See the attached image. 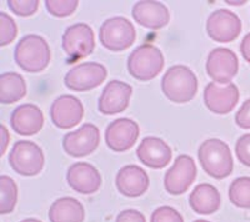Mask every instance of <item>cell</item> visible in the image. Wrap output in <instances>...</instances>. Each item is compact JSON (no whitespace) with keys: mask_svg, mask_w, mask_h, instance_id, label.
<instances>
[{"mask_svg":"<svg viewBox=\"0 0 250 222\" xmlns=\"http://www.w3.org/2000/svg\"><path fill=\"white\" fill-rule=\"evenodd\" d=\"M15 63L28 73H40L50 64V46L43 37L29 34L19 40L14 50Z\"/></svg>","mask_w":250,"mask_h":222,"instance_id":"obj_1","label":"cell"},{"mask_svg":"<svg viewBox=\"0 0 250 222\" xmlns=\"http://www.w3.org/2000/svg\"><path fill=\"white\" fill-rule=\"evenodd\" d=\"M198 157L203 170L214 179H225L233 172L234 161L230 148L222 140H205L200 144Z\"/></svg>","mask_w":250,"mask_h":222,"instance_id":"obj_2","label":"cell"},{"mask_svg":"<svg viewBox=\"0 0 250 222\" xmlns=\"http://www.w3.org/2000/svg\"><path fill=\"white\" fill-rule=\"evenodd\" d=\"M162 92L165 97L173 103H189L198 92L196 75L188 66H171L162 79Z\"/></svg>","mask_w":250,"mask_h":222,"instance_id":"obj_3","label":"cell"},{"mask_svg":"<svg viewBox=\"0 0 250 222\" xmlns=\"http://www.w3.org/2000/svg\"><path fill=\"white\" fill-rule=\"evenodd\" d=\"M164 68V56L156 46L150 44L138 46L128 59V70L134 79L149 81L155 79Z\"/></svg>","mask_w":250,"mask_h":222,"instance_id":"obj_4","label":"cell"},{"mask_svg":"<svg viewBox=\"0 0 250 222\" xmlns=\"http://www.w3.org/2000/svg\"><path fill=\"white\" fill-rule=\"evenodd\" d=\"M9 164L21 176H35L43 170L45 157L43 150L37 144L28 140H20L10 150Z\"/></svg>","mask_w":250,"mask_h":222,"instance_id":"obj_5","label":"cell"},{"mask_svg":"<svg viewBox=\"0 0 250 222\" xmlns=\"http://www.w3.org/2000/svg\"><path fill=\"white\" fill-rule=\"evenodd\" d=\"M135 37H137L135 28L124 17L110 18L100 26V44L111 52L126 50L133 45Z\"/></svg>","mask_w":250,"mask_h":222,"instance_id":"obj_6","label":"cell"},{"mask_svg":"<svg viewBox=\"0 0 250 222\" xmlns=\"http://www.w3.org/2000/svg\"><path fill=\"white\" fill-rule=\"evenodd\" d=\"M62 46L71 61L84 59L90 55L95 48L93 29L84 23L69 26L62 34Z\"/></svg>","mask_w":250,"mask_h":222,"instance_id":"obj_7","label":"cell"},{"mask_svg":"<svg viewBox=\"0 0 250 222\" xmlns=\"http://www.w3.org/2000/svg\"><path fill=\"white\" fill-rule=\"evenodd\" d=\"M196 177V165L191 156L180 155L164 176V187L170 195L185 194Z\"/></svg>","mask_w":250,"mask_h":222,"instance_id":"obj_8","label":"cell"},{"mask_svg":"<svg viewBox=\"0 0 250 222\" xmlns=\"http://www.w3.org/2000/svg\"><path fill=\"white\" fill-rule=\"evenodd\" d=\"M242 32V20L235 13L219 9L211 13L207 20V33L216 43H230Z\"/></svg>","mask_w":250,"mask_h":222,"instance_id":"obj_9","label":"cell"},{"mask_svg":"<svg viewBox=\"0 0 250 222\" xmlns=\"http://www.w3.org/2000/svg\"><path fill=\"white\" fill-rule=\"evenodd\" d=\"M108 76L105 66L98 63H84L70 69L65 75V86L73 92H88L98 88Z\"/></svg>","mask_w":250,"mask_h":222,"instance_id":"obj_10","label":"cell"},{"mask_svg":"<svg viewBox=\"0 0 250 222\" xmlns=\"http://www.w3.org/2000/svg\"><path fill=\"white\" fill-rule=\"evenodd\" d=\"M238 70V56L230 49L216 48L208 55L207 73L215 83L229 84L236 76Z\"/></svg>","mask_w":250,"mask_h":222,"instance_id":"obj_11","label":"cell"},{"mask_svg":"<svg viewBox=\"0 0 250 222\" xmlns=\"http://www.w3.org/2000/svg\"><path fill=\"white\" fill-rule=\"evenodd\" d=\"M100 143L99 129L94 124H84L78 130L71 131L62 139V148L73 157H84L93 154Z\"/></svg>","mask_w":250,"mask_h":222,"instance_id":"obj_12","label":"cell"},{"mask_svg":"<svg viewBox=\"0 0 250 222\" xmlns=\"http://www.w3.org/2000/svg\"><path fill=\"white\" fill-rule=\"evenodd\" d=\"M140 129L134 120L120 117L109 124L105 130V141L110 150L124 152L133 148L139 137Z\"/></svg>","mask_w":250,"mask_h":222,"instance_id":"obj_13","label":"cell"},{"mask_svg":"<svg viewBox=\"0 0 250 222\" xmlns=\"http://www.w3.org/2000/svg\"><path fill=\"white\" fill-rule=\"evenodd\" d=\"M239 101V89L235 84L219 85L208 84L204 89V104L211 112L218 115L229 114Z\"/></svg>","mask_w":250,"mask_h":222,"instance_id":"obj_14","label":"cell"},{"mask_svg":"<svg viewBox=\"0 0 250 222\" xmlns=\"http://www.w3.org/2000/svg\"><path fill=\"white\" fill-rule=\"evenodd\" d=\"M84 106L73 95H62L50 106L51 123L59 129H70L82 121Z\"/></svg>","mask_w":250,"mask_h":222,"instance_id":"obj_15","label":"cell"},{"mask_svg":"<svg viewBox=\"0 0 250 222\" xmlns=\"http://www.w3.org/2000/svg\"><path fill=\"white\" fill-rule=\"evenodd\" d=\"M133 88L119 80H111L103 89L99 97L98 109L104 115H115L126 110L130 103Z\"/></svg>","mask_w":250,"mask_h":222,"instance_id":"obj_16","label":"cell"},{"mask_svg":"<svg viewBox=\"0 0 250 222\" xmlns=\"http://www.w3.org/2000/svg\"><path fill=\"white\" fill-rule=\"evenodd\" d=\"M134 20L143 28L158 30L167 26L170 21V13L164 4L151 0L138 1L131 10Z\"/></svg>","mask_w":250,"mask_h":222,"instance_id":"obj_17","label":"cell"},{"mask_svg":"<svg viewBox=\"0 0 250 222\" xmlns=\"http://www.w3.org/2000/svg\"><path fill=\"white\" fill-rule=\"evenodd\" d=\"M66 180L71 188L79 194H95L102 186L99 171L88 163H75L68 168Z\"/></svg>","mask_w":250,"mask_h":222,"instance_id":"obj_18","label":"cell"},{"mask_svg":"<svg viewBox=\"0 0 250 222\" xmlns=\"http://www.w3.org/2000/svg\"><path fill=\"white\" fill-rule=\"evenodd\" d=\"M149 180L146 171L137 165H126L118 171L115 185L120 194L126 197H139L149 188Z\"/></svg>","mask_w":250,"mask_h":222,"instance_id":"obj_19","label":"cell"},{"mask_svg":"<svg viewBox=\"0 0 250 222\" xmlns=\"http://www.w3.org/2000/svg\"><path fill=\"white\" fill-rule=\"evenodd\" d=\"M13 131L23 136L38 134L44 126V115L34 104H23L14 109L10 115Z\"/></svg>","mask_w":250,"mask_h":222,"instance_id":"obj_20","label":"cell"},{"mask_svg":"<svg viewBox=\"0 0 250 222\" xmlns=\"http://www.w3.org/2000/svg\"><path fill=\"white\" fill-rule=\"evenodd\" d=\"M171 155L170 146L159 137H145L137 148V156L140 163L150 168H163L168 166Z\"/></svg>","mask_w":250,"mask_h":222,"instance_id":"obj_21","label":"cell"},{"mask_svg":"<svg viewBox=\"0 0 250 222\" xmlns=\"http://www.w3.org/2000/svg\"><path fill=\"white\" fill-rule=\"evenodd\" d=\"M189 204L194 212L200 215L215 214L222 205V197L210 184H200L191 191Z\"/></svg>","mask_w":250,"mask_h":222,"instance_id":"obj_22","label":"cell"},{"mask_svg":"<svg viewBox=\"0 0 250 222\" xmlns=\"http://www.w3.org/2000/svg\"><path fill=\"white\" fill-rule=\"evenodd\" d=\"M84 207L74 197H60L49 210L50 222H84Z\"/></svg>","mask_w":250,"mask_h":222,"instance_id":"obj_23","label":"cell"},{"mask_svg":"<svg viewBox=\"0 0 250 222\" xmlns=\"http://www.w3.org/2000/svg\"><path fill=\"white\" fill-rule=\"evenodd\" d=\"M26 95L25 79L18 73H4L0 76V103L14 104Z\"/></svg>","mask_w":250,"mask_h":222,"instance_id":"obj_24","label":"cell"},{"mask_svg":"<svg viewBox=\"0 0 250 222\" xmlns=\"http://www.w3.org/2000/svg\"><path fill=\"white\" fill-rule=\"evenodd\" d=\"M18 200V186L12 177L0 176V214L13 212Z\"/></svg>","mask_w":250,"mask_h":222,"instance_id":"obj_25","label":"cell"},{"mask_svg":"<svg viewBox=\"0 0 250 222\" xmlns=\"http://www.w3.org/2000/svg\"><path fill=\"white\" fill-rule=\"evenodd\" d=\"M229 199L239 208H250V177H238L229 187Z\"/></svg>","mask_w":250,"mask_h":222,"instance_id":"obj_26","label":"cell"},{"mask_svg":"<svg viewBox=\"0 0 250 222\" xmlns=\"http://www.w3.org/2000/svg\"><path fill=\"white\" fill-rule=\"evenodd\" d=\"M79 1L78 0H46V10L53 17L65 18L77 10Z\"/></svg>","mask_w":250,"mask_h":222,"instance_id":"obj_27","label":"cell"},{"mask_svg":"<svg viewBox=\"0 0 250 222\" xmlns=\"http://www.w3.org/2000/svg\"><path fill=\"white\" fill-rule=\"evenodd\" d=\"M17 24L10 15L0 13V45L6 46L13 43L17 37Z\"/></svg>","mask_w":250,"mask_h":222,"instance_id":"obj_28","label":"cell"},{"mask_svg":"<svg viewBox=\"0 0 250 222\" xmlns=\"http://www.w3.org/2000/svg\"><path fill=\"white\" fill-rule=\"evenodd\" d=\"M9 9L19 17H30L35 14L39 8L38 0H9Z\"/></svg>","mask_w":250,"mask_h":222,"instance_id":"obj_29","label":"cell"},{"mask_svg":"<svg viewBox=\"0 0 250 222\" xmlns=\"http://www.w3.org/2000/svg\"><path fill=\"white\" fill-rule=\"evenodd\" d=\"M150 222H184V220L175 208L162 206L151 214Z\"/></svg>","mask_w":250,"mask_h":222,"instance_id":"obj_30","label":"cell"},{"mask_svg":"<svg viewBox=\"0 0 250 222\" xmlns=\"http://www.w3.org/2000/svg\"><path fill=\"white\" fill-rule=\"evenodd\" d=\"M235 154L243 165L250 167V134L239 137L235 145Z\"/></svg>","mask_w":250,"mask_h":222,"instance_id":"obj_31","label":"cell"},{"mask_svg":"<svg viewBox=\"0 0 250 222\" xmlns=\"http://www.w3.org/2000/svg\"><path fill=\"white\" fill-rule=\"evenodd\" d=\"M235 123L239 128L250 129V99L243 103L235 115Z\"/></svg>","mask_w":250,"mask_h":222,"instance_id":"obj_32","label":"cell"},{"mask_svg":"<svg viewBox=\"0 0 250 222\" xmlns=\"http://www.w3.org/2000/svg\"><path fill=\"white\" fill-rule=\"evenodd\" d=\"M115 222H146L142 212L138 210H124L117 216Z\"/></svg>","mask_w":250,"mask_h":222,"instance_id":"obj_33","label":"cell"},{"mask_svg":"<svg viewBox=\"0 0 250 222\" xmlns=\"http://www.w3.org/2000/svg\"><path fill=\"white\" fill-rule=\"evenodd\" d=\"M240 53L243 57L250 64V33L243 37L242 44H240Z\"/></svg>","mask_w":250,"mask_h":222,"instance_id":"obj_34","label":"cell"},{"mask_svg":"<svg viewBox=\"0 0 250 222\" xmlns=\"http://www.w3.org/2000/svg\"><path fill=\"white\" fill-rule=\"evenodd\" d=\"M1 152H0V155L3 156L4 154H5V150L6 148H8V144H9V132H8V129L5 128V125H1Z\"/></svg>","mask_w":250,"mask_h":222,"instance_id":"obj_35","label":"cell"},{"mask_svg":"<svg viewBox=\"0 0 250 222\" xmlns=\"http://www.w3.org/2000/svg\"><path fill=\"white\" fill-rule=\"evenodd\" d=\"M229 5H243V4H245L247 1H227Z\"/></svg>","mask_w":250,"mask_h":222,"instance_id":"obj_36","label":"cell"},{"mask_svg":"<svg viewBox=\"0 0 250 222\" xmlns=\"http://www.w3.org/2000/svg\"><path fill=\"white\" fill-rule=\"evenodd\" d=\"M20 222H42V221H39V220H37V219H25Z\"/></svg>","mask_w":250,"mask_h":222,"instance_id":"obj_37","label":"cell"},{"mask_svg":"<svg viewBox=\"0 0 250 222\" xmlns=\"http://www.w3.org/2000/svg\"><path fill=\"white\" fill-rule=\"evenodd\" d=\"M194 222H210V221H207V220H195Z\"/></svg>","mask_w":250,"mask_h":222,"instance_id":"obj_38","label":"cell"}]
</instances>
